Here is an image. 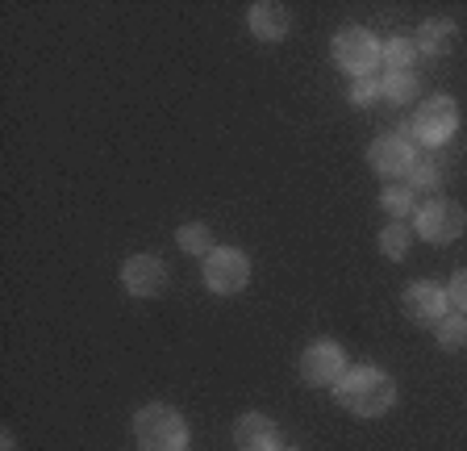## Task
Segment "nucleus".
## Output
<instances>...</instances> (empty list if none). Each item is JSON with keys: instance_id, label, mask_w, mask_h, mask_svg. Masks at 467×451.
<instances>
[{"instance_id": "8", "label": "nucleus", "mask_w": 467, "mask_h": 451, "mask_svg": "<svg viewBox=\"0 0 467 451\" xmlns=\"http://www.w3.org/2000/svg\"><path fill=\"white\" fill-rule=\"evenodd\" d=\"M413 159H418V151H413V142H409L405 134H384L368 147L371 172L384 176V180H405L409 167H413Z\"/></svg>"}, {"instance_id": "16", "label": "nucleus", "mask_w": 467, "mask_h": 451, "mask_svg": "<svg viewBox=\"0 0 467 451\" xmlns=\"http://www.w3.org/2000/svg\"><path fill=\"white\" fill-rule=\"evenodd\" d=\"M175 246H180L184 256H209V251H213V235H209L204 222H188L175 230Z\"/></svg>"}, {"instance_id": "3", "label": "nucleus", "mask_w": 467, "mask_h": 451, "mask_svg": "<svg viewBox=\"0 0 467 451\" xmlns=\"http://www.w3.org/2000/svg\"><path fill=\"white\" fill-rule=\"evenodd\" d=\"M455 130H459L455 97L438 92V97H426L418 109H413V118H409V126L400 130V134H405L409 142H421V147H442V142L455 138Z\"/></svg>"}, {"instance_id": "7", "label": "nucleus", "mask_w": 467, "mask_h": 451, "mask_svg": "<svg viewBox=\"0 0 467 451\" xmlns=\"http://www.w3.org/2000/svg\"><path fill=\"white\" fill-rule=\"evenodd\" d=\"M347 372V351H342L334 339H317V343L305 347L301 355V381L305 384H338Z\"/></svg>"}, {"instance_id": "13", "label": "nucleus", "mask_w": 467, "mask_h": 451, "mask_svg": "<svg viewBox=\"0 0 467 451\" xmlns=\"http://www.w3.org/2000/svg\"><path fill=\"white\" fill-rule=\"evenodd\" d=\"M459 42V26L451 17H430L426 26L418 30V38H413V47H418V55H451Z\"/></svg>"}, {"instance_id": "24", "label": "nucleus", "mask_w": 467, "mask_h": 451, "mask_svg": "<svg viewBox=\"0 0 467 451\" xmlns=\"http://www.w3.org/2000/svg\"><path fill=\"white\" fill-rule=\"evenodd\" d=\"M284 451H296V447H284Z\"/></svg>"}, {"instance_id": "22", "label": "nucleus", "mask_w": 467, "mask_h": 451, "mask_svg": "<svg viewBox=\"0 0 467 451\" xmlns=\"http://www.w3.org/2000/svg\"><path fill=\"white\" fill-rule=\"evenodd\" d=\"M371 100H379V79H359L355 89H350V105H371Z\"/></svg>"}, {"instance_id": "6", "label": "nucleus", "mask_w": 467, "mask_h": 451, "mask_svg": "<svg viewBox=\"0 0 467 451\" xmlns=\"http://www.w3.org/2000/svg\"><path fill=\"white\" fill-rule=\"evenodd\" d=\"M413 230H418L426 243H455L467 230V214L459 201H447V196H434L426 205H418L413 214Z\"/></svg>"}, {"instance_id": "5", "label": "nucleus", "mask_w": 467, "mask_h": 451, "mask_svg": "<svg viewBox=\"0 0 467 451\" xmlns=\"http://www.w3.org/2000/svg\"><path fill=\"white\" fill-rule=\"evenodd\" d=\"M251 285V259L238 246H213L204 256V288L217 297H234Z\"/></svg>"}, {"instance_id": "12", "label": "nucleus", "mask_w": 467, "mask_h": 451, "mask_svg": "<svg viewBox=\"0 0 467 451\" xmlns=\"http://www.w3.org/2000/svg\"><path fill=\"white\" fill-rule=\"evenodd\" d=\"M246 26H251V34L259 42H284L292 30V17L284 5H275V0H259V5L246 9Z\"/></svg>"}, {"instance_id": "15", "label": "nucleus", "mask_w": 467, "mask_h": 451, "mask_svg": "<svg viewBox=\"0 0 467 451\" xmlns=\"http://www.w3.org/2000/svg\"><path fill=\"white\" fill-rule=\"evenodd\" d=\"M418 92H421V84L413 71H389V76L379 79V97L392 100V105H405V100H413Z\"/></svg>"}, {"instance_id": "21", "label": "nucleus", "mask_w": 467, "mask_h": 451, "mask_svg": "<svg viewBox=\"0 0 467 451\" xmlns=\"http://www.w3.org/2000/svg\"><path fill=\"white\" fill-rule=\"evenodd\" d=\"M447 297H451V305H455L459 314H467V267H459V272L451 276Z\"/></svg>"}, {"instance_id": "4", "label": "nucleus", "mask_w": 467, "mask_h": 451, "mask_svg": "<svg viewBox=\"0 0 467 451\" xmlns=\"http://www.w3.org/2000/svg\"><path fill=\"white\" fill-rule=\"evenodd\" d=\"M330 50H334V63L355 79H368L371 71L384 63V42L371 30H363V26H342V30L334 34Z\"/></svg>"}, {"instance_id": "18", "label": "nucleus", "mask_w": 467, "mask_h": 451, "mask_svg": "<svg viewBox=\"0 0 467 451\" xmlns=\"http://www.w3.org/2000/svg\"><path fill=\"white\" fill-rule=\"evenodd\" d=\"M379 209L392 217V222H405V217H413L418 209H413V193H409L405 184H389L384 193H379Z\"/></svg>"}, {"instance_id": "14", "label": "nucleus", "mask_w": 467, "mask_h": 451, "mask_svg": "<svg viewBox=\"0 0 467 451\" xmlns=\"http://www.w3.org/2000/svg\"><path fill=\"white\" fill-rule=\"evenodd\" d=\"M379 251H384V259H405L409 251H413V226L409 222H389L384 230H379Z\"/></svg>"}, {"instance_id": "1", "label": "nucleus", "mask_w": 467, "mask_h": 451, "mask_svg": "<svg viewBox=\"0 0 467 451\" xmlns=\"http://www.w3.org/2000/svg\"><path fill=\"white\" fill-rule=\"evenodd\" d=\"M338 393V405L355 418H384L397 402V384L384 368H371V363H355L342 372V381L334 384Z\"/></svg>"}, {"instance_id": "17", "label": "nucleus", "mask_w": 467, "mask_h": 451, "mask_svg": "<svg viewBox=\"0 0 467 451\" xmlns=\"http://www.w3.org/2000/svg\"><path fill=\"white\" fill-rule=\"evenodd\" d=\"M405 184H409V193H434V188L442 184V172H438V163L430 155H418L413 167H409Z\"/></svg>"}, {"instance_id": "23", "label": "nucleus", "mask_w": 467, "mask_h": 451, "mask_svg": "<svg viewBox=\"0 0 467 451\" xmlns=\"http://www.w3.org/2000/svg\"><path fill=\"white\" fill-rule=\"evenodd\" d=\"M0 451H13V435H9V431L0 435Z\"/></svg>"}, {"instance_id": "11", "label": "nucleus", "mask_w": 467, "mask_h": 451, "mask_svg": "<svg viewBox=\"0 0 467 451\" xmlns=\"http://www.w3.org/2000/svg\"><path fill=\"white\" fill-rule=\"evenodd\" d=\"M234 443H238V451H284L275 422L267 418V414H254V410L238 418V426H234Z\"/></svg>"}, {"instance_id": "20", "label": "nucleus", "mask_w": 467, "mask_h": 451, "mask_svg": "<svg viewBox=\"0 0 467 451\" xmlns=\"http://www.w3.org/2000/svg\"><path fill=\"white\" fill-rule=\"evenodd\" d=\"M413 59H418L413 38H389L384 42V63H389V71H413Z\"/></svg>"}, {"instance_id": "19", "label": "nucleus", "mask_w": 467, "mask_h": 451, "mask_svg": "<svg viewBox=\"0 0 467 451\" xmlns=\"http://www.w3.org/2000/svg\"><path fill=\"white\" fill-rule=\"evenodd\" d=\"M434 334H438V347H442V351H459V347H467V314H447L434 326Z\"/></svg>"}, {"instance_id": "2", "label": "nucleus", "mask_w": 467, "mask_h": 451, "mask_svg": "<svg viewBox=\"0 0 467 451\" xmlns=\"http://www.w3.org/2000/svg\"><path fill=\"white\" fill-rule=\"evenodd\" d=\"M134 435L142 443V451H184L188 447L184 414L163 402H150L134 414Z\"/></svg>"}, {"instance_id": "9", "label": "nucleus", "mask_w": 467, "mask_h": 451, "mask_svg": "<svg viewBox=\"0 0 467 451\" xmlns=\"http://www.w3.org/2000/svg\"><path fill=\"white\" fill-rule=\"evenodd\" d=\"M121 285L130 297H159L167 288V264L159 256H130L121 264Z\"/></svg>"}, {"instance_id": "10", "label": "nucleus", "mask_w": 467, "mask_h": 451, "mask_svg": "<svg viewBox=\"0 0 467 451\" xmlns=\"http://www.w3.org/2000/svg\"><path fill=\"white\" fill-rule=\"evenodd\" d=\"M447 305H451L447 288L430 285V280H418V285L405 288V318L413 326H438L447 318Z\"/></svg>"}]
</instances>
